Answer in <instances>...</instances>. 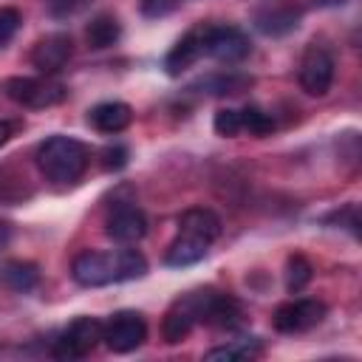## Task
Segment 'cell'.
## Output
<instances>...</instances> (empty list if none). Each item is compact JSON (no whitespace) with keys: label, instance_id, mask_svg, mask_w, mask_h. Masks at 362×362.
<instances>
[{"label":"cell","instance_id":"cell-18","mask_svg":"<svg viewBox=\"0 0 362 362\" xmlns=\"http://www.w3.org/2000/svg\"><path fill=\"white\" fill-rule=\"evenodd\" d=\"M206 252H209V243H204L201 238H192V235H187V232H178L175 240H173V243L167 246V252H164V263H167V266H175V269L192 266V263H198Z\"/></svg>","mask_w":362,"mask_h":362},{"label":"cell","instance_id":"cell-15","mask_svg":"<svg viewBox=\"0 0 362 362\" xmlns=\"http://www.w3.org/2000/svg\"><path fill=\"white\" fill-rule=\"evenodd\" d=\"M178 232H187L192 238H201L204 243H215L221 238V218L212 212V209H187L181 218H178Z\"/></svg>","mask_w":362,"mask_h":362},{"label":"cell","instance_id":"cell-11","mask_svg":"<svg viewBox=\"0 0 362 362\" xmlns=\"http://www.w3.org/2000/svg\"><path fill=\"white\" fill-rule=\"evenodd\" d=\"M105 232H107V238L116 240V243H136V240H141L144 232H147V218H144V212H141L133 201H124V204H116V206L107 212Z\"/></svg>","mask_w":362,"mask_h":362},{"label":"cell","instance_id":"cell-21","mask_svg":"<svg viewBox=\"0 0 362 362\" xmlns=\"http://www.w3.org/2000/svg\"><path fill=\"white\" fill-rule=\"evenodd\" d=\"M311 277H314L311 263H308L303 255H291L288 263H286V288H288L291 294H297V291H303V288L311 283Z\"/></svg>","mask_w":362,"mask_h":362},{"label":"cell","instance_id":"cell-26","mask_svg":"<svg viewBox=\"0 0 362 362\" xmlns=\"http://www.w3.org/2000/svg\"><path fill=\"white\" fill-rule=\"evenodd\" d=\"M127 164V147L124 144H113L102 150V167L105 170H122Z\"/></svg>","mask_w":362,"mask_h":362},{"label":"cell","instance_id":"cell-29","mask_svg":"<svg viewBox=\"0 0 362 362\" xmlns=\"http://www.w3.org/2000/svg\"><path fill=\"white\" fill-rule=\"evenodd\" d=\"M14 136V124L11 122H0V147Z\"/></svg>","mask_w":362,"mask_h":362},{"label":"cell","instance_id":"cell-17","mask_svg":"<svg viewBox=\"0 0 362 362\" xmlns=\"http://www.w3.org/2000/svg\"><path fill=\"white\" fill-rule=\"evenodd\" d=\"M37 283H40V269L31 260H6L0 266V286L14 294H25L37 288Z\"/></svg>","mask_w":362,"mask_h":362},{"label":"cell","instance_id":"cell-13","mask_svg":"<svg viewBox=\"0 0 362 362\" xmlns=\"http://www.w3.org/2000/svg\"><path fill=\"white\" fill-rule=\"evenodd\" d=\"M201 322L212 325V328H238L243 322V308L232 294H221L212 288H204V300H201Z\"/></svg>","mask_w":362,"mask_h":362},{"label":"cell","instance_id":"cell-20","mask_svg":"<svg viewBox=\"0 0 362 362\" xmlns=\"http://www.w3.org/2000/svg\"><path fill=\"white\" fill-rule=\"evenodd\" d=\"M260 354H263L260 342L249 337V339H232V342H226V345H221V348L206 351V359H226V362H235V359H255V356H260Z\"/></svg>","mask_w":362,"mask_h":362},{"label":"cell","instance_id":"cell-28","mask_svg":"<svg viewBox=\"0 0 362 362\" xmlns=\"http://www.w3.org/2000/svg\"><path fill=\"white\" fill-rule=\"evenodd\" d=\"M51 3V11L54 14H71V11H76L85 0H48Z\"/></svg>","mask_w":362,"mask_h":362},{"label":"cell","instance_id":"cell-6","mask_svg":"<svg viewBox=\"0 0 362 362\" xmlns=\"http://www.w3.org/2000/svg\"><path fill=\"white\" fill-rule=\"evenodd\" d=\"M252 51L249 37L235 25H204V57L218 62H240Z\"/></svg>","mask_w":362,"mask_h":362},{"label":"cell","instance_id":"cell-3","mask_svg":"<svg viewBox=\"0 0 362 362\" xmlns=\"http://www.w3.org/2000/svg\"><path fill=\"white\" fill-rule=\"evenodd\" d=\"M6 96L11 102H17L20 107H51V105H59L65 102L68 96V88L54 79L51 74H42V76H11L6 82Z\"/></svg>","mask_w":362,"mask_h":362},{"label":"cell","instance_id":"cell-2","mask_svg":"<svg viewBox=\"0 0 362 362\" xmlns=\"http://www.w3.org/2000/svg\"><path fill=\"white\" fill-rule=\"evenodd\" d=\"M90 164V150L79 139L51 136L37 147V167L54 184H74Z\"/></svg>","mask_w":362,"mask_h":362},{"label":"cell","instance_id":"cell-16","mask_svg":"<svg viewBox=\"0 0 362 362\" xmlns=\"http://www.w3.org/2000/svg\"><path fill=\"white\" fill-rule=\"evenodd\" d=\"M133 119L130 105L124 102H99L96 107L88 110V122L99 130V133H122Z\"/></svg>","mask_w":362,"mask_h":362},{"label":"cell","instance_id":"cell-22","mask_svg":"<svg viewBox=\"0 0 362 362\" xmlns=\"http://www.w3.org/2000/svg\"><path fill=\"white\" fill-rule=\"evenodd\" d=\"M240 130H246L249 136H266L274 130V119L269 113H263L260 107H243L240 110Z\"/></svg>","mask_w":362,"mask_h":362},{"label":"cell","instance_id":"cell-9","mask_svg":"<svg viewBox=\"0 0 362 362\" xmlns=\"http://www.w3.org/2000/svg\"><path fill=\"white\" fill-rule=\"evenodd\" d=\"M201 300H204V291H189L170 305V311L164 314V322H161L164 342H170V345L181 342L192 331V325L201 322Z\"/></svg>","mask_w":362,"mask_h":362},{"label":"cell","instance_id":"cell-10","mask_svg":"<svg viewBox=\"0 0 362 362\" xmlns=\"http://www.w3.org/2000/svg\"><path fill=\"white\" fill-rule=\"evenodd\" d=\"M300 6L291 0H263L255 8V25L266 37H283L300 25Z\"/></svg>","mask_w":362,"mask_h":362},{"label":"cell","instance_id":"cell-14","mask_svg":"<svg viewBox=\"0 0 362 362\" xmlns=\"http://www.w3.org/2000/svg\"><path fill=\"white\" fill-rule=\"evenodd\" d=\"M204 57V25H195L189 28L167 54L164 59V68L170 76H181L187 68H192L198 59Z\"/></svg>","mask_w":362,"mask_h":362},{"label":"cell","instance_id":"cell-19","mask_svg":"<svg viewBox=\"0 0 362 362\" xmlns=\"http://www.w3.org/2000/svg\"><path fill=\"white\" fill-rule=\"evenodd\" d=\"M119 37H122V25H119V20H116L113 14H99V17H93V20L88 23V28H85V40H88V45L96 48V51L116 45Z\"/></svg>","mask_w":362,"mask_h":362},{"label":"cell","instance_id":"cell-24","mask_svg":"<svg viewBox=\"0 0 362 362\" xmlns=\"http://www.w3.org/2000/svg\"><path fill=\"white\" fill-rule=\"evenodd\" d=\"M215 133L223 136V139H232L240 133V110H232V107H223L215 113V122H212Z\"/></svg>","mask_w":362,"mask_h":362},{"label":"cell","instance_id":"cell-12","mask_svg":"<svg viewBox=\"0 0 362 362\" xmlns=\"http://www.w3.org/2000/svg\"><path fill=\"white\" fill-rule=\"evenodd\" d=\"M71 54H74V40L65 31H54L37 40V45L31 48V65L40 74H57L68 65Z\"/></svg>","mask_w":362,"mask_h":362},{"label":"cell","instance_id":"cell-5","mask_svg":"<svg viewBox=\"0 0 362 362\" xmlns=\"http://www.w3.org/2000/svg\"><path fill=\"white\" fill-rule=\"evenodd\" d=\"M102 342V322L93 317L74 320L59 339H54V356L57 359H82Z\"/></svg>","mask_w":362,"mask_h":362},{"label":"cell","instance_id":"cell-8","mask_svg":"<svg viewBox=\"0 0 362 362\" xmlns=\"http://www.w3.org/2000/svg\"><path fill=\"white\" fill-rule=\"evenodd\" d=\"M334 82V57L328 48L311 42L300 59V85L311 96H325Z\"/></svg>","mask_w":362,"mask_h":362},{"label":"cell","instance_id":"cell-25","mask_svg":"<svg viewBox=\"0 0 362 362\" xmlns=\"http://www.w3.org/2000/svg\"><path fill=\"white\" fill-rule=\"evenodd\" d=\"M20 23H23V17H20L17 8H11V6H0V48H6V45L11 42V37L17 34Z\"/></svg>","mask_w":362,"mask_h":362},{"label":"cell","instance_id":"cell-27","mask_svg":"<svg viewBox=\"0 0 362 362\" xmlns=\"http://www.w3.org/2000/svg\"><path fill=\"white\" fill-rule=\"evenodd\" d=\"M184 0H141V14L144 17H164L170 11H175Z\"/></svg>","mask_w":362,"mask_h":362},{"label":"cell","instance_id":"cell-23","mask_svg":"<svg viewBox=\"0 0 362 362\" xmlns=\"http://www.w3.org/2000/svg\"><path fill=\"white\" fill-rule=\"evenodd\" d=\"M246 85H252L249 76H235V74H221V76H209L206 82H201V88H206L209 93H240Z\"/></svg>","mask_w":362,"mask_h":362},{"label":"cell","instance_id":"cell-4","mask_svg":"<svg viewBox=\"0 0 362 362\" xmlns=\"http://www.w3.org/2000/svg\"><path fill=\"white\" fill-rule=\"evenodd\" d=\"M147 339V322L139 311H116L102 325V342L113 354H130Z\"/></svg>","mask_w":362,"mask_h":362},{"label":"cell","instance_id":"cell-1","mask_svg":"<svg viewBox=\"0 0 362 362\" xmlns=\"http://www.w3.org/2000/svg\"><path fill=\"white\" fill-rule=\"evenodd\" d=\"M71 274L85 288H99L122 280H139L147 274V257L139 249H116V252H82L76 255Z\"/></svg>","mask_w":362,"mask_h":362},{"label":"cell","instance_id":"cell-7","mask_svg":"<svg viewBox=\"0 0 362 362\" xmlns=\"http://www.w3.org/2000/svg\"><path fill=\"white\" fill-rule=\"evenodd\" d=\"M322 320H325V303L311 300V297L288 300L272 317V322L280 334H303V331H311L314 325H320Z\"/></svg>","mask_w":362,"mask_h":362}]
</instances>
